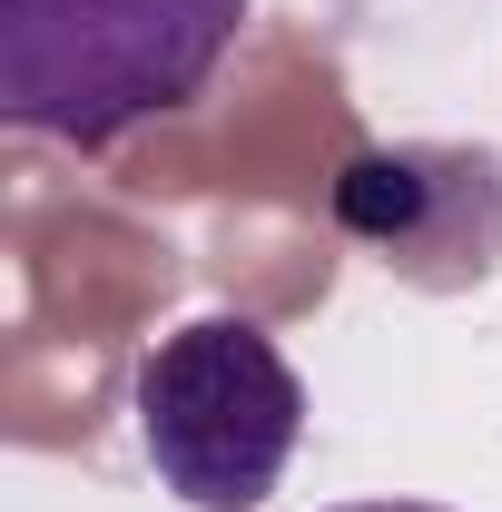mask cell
<instances>
[{
    "label": "cell",
    "instance_id": "3",
    "mask_svg": "<svg viewBox=\"0 0 502 512\" xmlns=\"http://www.w3.org/2000/svg\"><path fill=\"white\" fill-rule=\"evenodd\" d=\"M335 227L414 296H473L502 266V148L483 138H384L335 168Z\"/></svg>",
    "mask_w": 502,
    "mask_h": 512
},
{
    "label": "cell",
    "instance_id": "2",
    "mask_svg": "<svg viewBox=\"0 0 502 512\" xmlns=\"http://www.w3.org/2000/svg\"><path fill=\"white\" fill-rule=\"evenodd\" d=\"M138 453L188 512H256L306 444V384L247 316H197L158 335L128 384Z\"/></svg>",
    "mask_w": 502,
    "mask_h": 512
},
{
    "label": "cell",
    "instance_id": "4",
    "mask_svg": "<svg viewBox=\"0 0 502 512\" xmlns=\"http://www.w3.org/2000/svg\"><path fill=\"white\" fill-rule=\"evenodd\" d=\"M335 512H453V503H404L394 493V503H335Z\"/></svg>",
    "mask_w": 502,
    "mask_h": 512
},
{
    "label": "cell",
    "instance_id": "1",
    "mask_svg": "<svg viewBox=\"0 0 502 512\" xmlns=\"http://www.w3.org/2000/svg\"><path fill=\"white\" fill-rule=\"evenodd\" d=\"M247 0H0V119L60 148H119L227 69Z\"/></svg>",
    "mask_w": 502,
    "mask_h": 512
}]
</instances>
